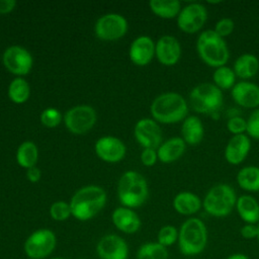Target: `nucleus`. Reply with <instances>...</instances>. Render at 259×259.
Listing matches in <instances>:
<instances>
[{
	"label": "nucleus",
	"instance_id": "obj_2",
	"mask_svg": "<svg viewBox=\"0 0 259 259\" xmlns=\"http://www.w3.org/2000/svg\"><path fill=\"white\" fill-rule=\"evenodd\" d=\"M153 119L166 124L176 123L186 118L188 105L184 97L176 92H165L158 95L150 106Z\"/></svg>",
	"mask_w": 259,
	"mask_h": 259
},
{
	"label": "nucleus",
	"instance_id": "obj_8",
	"mask_svg": "<svg viewBox=\"0 0 259 259\" xmlns=\"http://www.w3.org/2000/svg\"><path fill=\"white\" fill-rule=\"evenodd\" d=\"M57 246L56 234L50 229H37L27 236L23 251L29 259H47Z\"/></svg>",
	"mask_w": 259,
	"mask_h": 259
},
{
	"label": "nucleus",
	"instance_id": "obj_43",
	"mask_svg": "<svg viewBox=\"0 0 259 259\" xmlns=\"http://www.w3.org/2000/svg\"><path fill=\"white\" fill-rule=\"evenodd\" d=\"M49 259H66V258H63V257H52V258H49Z\"/></svg>",
	"mask_w": 259,
	"mask_h": 259
},
{
	"label": "nucleus",
	"instance_id": "obj_17",
	"mask_svg": "<svg viewBox=\"0 0 259 259\" xmlns=\"http://www.w3.org/2000/svg\"><path fill=\"white\" fill-rule=\"evenodd\" d=\"M155 56V42L148 35H140L130 46L128 57L137 66L148 65Z\"/></svg>",
	"mask_w": 259,
	"mask_h": 259
},
{
	"label": "nucleus",
	"instance_id": "obj_19",
	"mask_svg": "<svg viewBox=\"0 0 259 259\" xmlns=\"http://www.w3.org/2000/svg\"><path fill=\"white\" fill-rule=\"evenodd\" d=\"M250 149L251 142L248 136L245 134L233 136L225 148V159L231 165H239L246 159Z\"/></svg>",
	"mask_w": 259,
	"mask_h": 259
},
{
	"label": "nucleus",
	"instance_id": "obj_30",
	"mask_svg": "<svg viewBox=\"0 0 259 259\" xmlns=\"http://www.w3.org/2000/svg\"><path fill=\"white\" fill-rule=\"evenodd\" d=\"M169 253L166 247L158 242H148L139 247L136 259H168Z\"/></svg>",
	"mask_w": 259,
	"mask_h": 259
},
{
	"label": "nucleus",
	"instance_id": "obj_29",
	"mask_svg": "<svg viewBox=\"0 0 259 259\" xmlns=\"http://www.w3.org/2000/svg\"><path fill=\"white\" fill-rule=\"evenodd\" d=\"M7 95L9 99L16 104L24 103L28 100L30 95L29 84L22 77H16L9 83Z\"/></svg>",
	"mask_w": 259,
	"mask_h": 259
},
{
	"label": "nucleus",
	"instance_id": "obj_39",
	"mask_svg": "<svg viewBox=\"0 0 259 259\" xmlns=\"http://www.w3.org/2000/svg\"><path fill=\"white\" fill-rule=\"evenodd\" d=\"M240 234L243 238L250 240V239H257L258 236V226L254 224H246L240 230Z\"/></svg>",
	"mask_w": 259,
	"mask_h": 259
},
{
	"label": "nucleus",
	"instance_id": "obj_37",
	"mask_svg": "<svg viewBox=\"0 0 259 259\" xmlns=\"http://www.w3.org/2000/svg\"><path fill=\"white\" fill-rule=\"evenodd\" d=\"M246 132L251 138L259 140V108L255 109L248 117Z\"/></svg>",
	"mask_w": 259,
	"mask_h": 259
},
{
	"label": "nucleus",
	"instance_id": "obj_18",
	"mask_svg": "<svg viewBox=\"0 0 259 259\" xmlns=\"http://www.w3.org/2000/svg\"><path fill=\"white\" fill-rule=\"evenodd\" d=\"M233 100L245 108H256L259 106V86L248 82L241 81L231 89Z\"/></svg>",
	"mask_w": 259,
	"mask_h": 259
},
{
	"label": "nucleus",
	"instance_id": "obj_12",
	"mask_svg": "<svg viewBox=\"0 0 259 259\" xmlns=\"http://www.w3.org/2000/svg\"><path fill=\"white\" fill-rule=\"evenodd\" d=\"M207 19V10L200 3H190L181 8L177 16V26L185 33L199 31Z\"/></svg>",
	"mask_w": 259,
	"mask_h": 259
},
{
	"label": "nucleus",
	"instance_id": "obj_20",
	"mask_svg": "<svg viewBox=\"0 0 259 259\" xmlns=\"http://www.w3.org/2000/svg\"><path fill=\"white\" fill-rule=\"evenodd\" d=\"M111 221L114 227L124 234H135L142 226L138 213L125 206L116 207L111 213Z\"/></svg>",
	"mask_w": 259,
	"mask_h": 259
},
{
	"label": "nucleus",
	"instance_id": "obj_1",
	"mask_svg": "<svg viewBox=\"0 0 259 259\" xmlns=\"http://www.w3.org/2000/svg\"><path fill=\"white\" fill-rule=\"evenodd\" d=\"M105 190L98 185H87L78 189L70 200L72 217L78 221H89L99 213L106 203Z\"/></svg>",
	"mask_w": 259,
	"mask_h": 259
},
{
	"label": "nucleus",
	"instance_id": "obj_28",
	"mask_svg": "<svg viewBox=\"0 0 259 259\" xmlns=\"http://www.w3.org/2000/svg\"><path fill=\"white\" fill-rule=\"evenodd\" d=\"M237 183L246 191H259V167H243L237 174Z\"/></svg>",
	"mask_w": 259,
	"mask_h": 259
},
{
	"label": "nucleus",
	"instance_id": "obj_22",
	"mask_svg": "<svg viewBox=\"0 0 259 259\" xmlns=\"http://www.w3.org/2000/svg\"><path fill=\"white\" fill-rule=\"evenodd\" d=\"M181 136L187 145L199 144L204 136V127L200 118L196 115L187 116L181 125Z\"/></svg>",
	"mask_w": 259,
	"mask_h": 259
},
{
	"label": "nucleus",
	"instance_id": "obj_21",
	"mask_svg": "<svg viewBox=\"0 0 259 259\" xmlns=\"http://www.w3.org/2000/svg\"><path fill=\"white\" fill-rule=\"evenodd\" d=\"M186 144L179 137H173L160 145L157 149L158 159L165 164L175 162L185 152Z\"/></svg>",
	"mask_w": 259,
	"mask_h": 259
},
{
	"label": "nucleus",
	"instance_id": "obj_6",
	"mask_svg": "<svg viewBox=\"0 0 259 259\" xmlns=\"http://www.w3.org/2000/svg\"><path fill=\"white\" fill-rule=\"evenodd\" d=\"M237 195L232 186L226 183L213 185L205 194L202 206L204 210L215 218L229 215L236 207Z\"/></svg>",
	"mask_w": 259,
	"mask_h": 259
},
{
	"label": "nucleus",
	"instance_id": "obj_40",
	"mask_svg": "<svg viewBox=\"0 0 259 259\" xmlns=\"http://www.w3.org/2000/svg\"><path fill=\"white\" fill-rule=\"evenodd\" d=\"M40 177H41V171L36 166H33L31 168L26 169V178H27L28 181H30L32 183H35V182L39 181Z\"/></svg>",
	"mask_w": 259,
	"mask_h": 259
},
{
	"label": "nucleus",
	"instance_id": "obj_41",
	"mask_svg": "<svg viewBox=\"0 0 259 259\" xmlns=\"http://www.w3.org/2000/svg\"><path fill=\"white\" fill-rule=\"evenodd\" d=\"M15 6V0H0V14H7L11 12Z\"/></svg>",
	"mask_w": 259,
	"mask_h": 259
},
{
	"label": "nucleus",
	"instance_id": "obj_10",
	"mask_svg": "<svg viewBox=\"0 0 259 259\" xmlns=\"http://www.w3.org/2000/svg\"><path fill=\"white\" fill-rule=\"evenodd\" d=\"M126 19L117 13H107L100 16L95 22L94 30L98 38L102 40H116L127 31Z\"/></svg>",
	"mask_w": 259,
	"mask_h": 259
},
{
	"label": "nucleus",
	"instance_id": "obj_34",
	"mask_svg": "<svg viewBox=\"0 0 259 259\" xmlns=\"http://www.w3.org/2000/svg\"><path fill=\"white\" fill-rule=\"evenodd\" d=\"M40 122L42 125L53 128L58 126L62 121V114L61 112L54 107H48L41 111L39 116Z\"/></svg>",
	"mask_w": 259,
	"mask_h": 259
},
{
	"label": "nucleus",
	"instance_id": "obj_11",
	"mask_svg": "<svg viewBox=\"0 0 259 259\" xmlns=\"http://www.w3.org/2000/svg\"><path fill=\"white\" fill-rule=\"evenodd\" d=\"M2 63L4 67L13 75L22 77L27 75L33 64L31 54L23 47L10 46L2 55Z\"/></svg>",
	"mask_w": 259,
	"mask_h": 259
},
{
	"label": "nucleus",
	"instance_id": "obj_35",
	"mask_svg": "<svg viewBox=\"0 0 259 259\" xmlns=\"http://www.w3.org/2000/svg\"><path fill=\"white\" fill-rule=\"evenodd\" d=\"M227 128L234 136L243 135L247 130V120L240 115L231 116L227 121Z\"/></svg>",
	"mask_w": 259,
	"mask_h": 259
},
{
	"label": "nucleus",
	"instance_id": "obj_33",
	"mask_svg": "<svg viewBox=\"0 0 259 259\" xmlns=\"http://www.w3.org/2000/svg\"><path fill=\"white\" fill-rule=\"evenodd\" d=\"M178 241V230L172 225L163 226L157 235V242L164 247H169Z\"/></svg>",
	"mask_w": 259,
	"mask_h": 259
},
{
	"label": "nucleus",
	"instance_id": "obj_32",
	"mask_svg": "<svg viewBox=\"0 0 259 259\" xmlns=\"http://www.w3.org/2000/svg\"><path fill=\"white\" fill-rule=\"evenodd\" d=\"M50 217L56 222H64L72 215L70 203L65 200H57L53 202L49 209Z\"/></svg>",
	"mask_w": 259,
	"mask_h": 259
},
{
	"label": "nucleus",
	"instance_id": "obj_14",
	"mask_svg": "<svg viewBox=\"0 0 259 259\" xmlns=\"http://www.w3.org/2000/svg\"><path fill=\"white\" fill-rule=\"evenodd\" d=\"M134 136L143 148L158 149L162 144V131L153 118H141L134 127Z\"/></svg>",
	"mask_w": 259,
	"mask_h": 259
},
{
	"label": "nucleus",
	"instance_id": "obj_16",
	"mask_svg": "<svg viewBox=\"0 0 259 259\" xmlns=\"http://www.w3.org/2000/svg\"><path fill=\"white\" fill-rule=\"evenodd\" d=\"M155 56L164 66H174L181 57V46L173 35H163L155 44Z\"/></svg>",
	"mask_w": 259,
	"mask_h": 259
},
{
	"label": "nucleus",
	"instance_id": "obj_24",
	"mask_svg": "<svg viewBox=\"0 0 259 259\" xmlns=\"http://www.w3.org/2000/svg\"><path fill=\"white\" fill-rule=\"evenodd\" d=\"M233 70L236 76L241 79L253 78L259 71V60L253 54H243L236 59Z\"/></svg>",
	"mask_w": 259,
	"mask_h": 259
},
{
	"label": "nucleus",
	"instance_id": "obj_3",
	"mask_svg": "<svg viewBox=\"0 0 259 259\" xmlns=\"http://www.w3.org/2000/svg\"><path fill=\"white\" fill-rule=\"evenodd\" d=\"M117 197L122 206L136 208L149 197V187L145 177L136 171L124 172L117 183Z\"/></svg>",
	"mask_w": 259,
	"mask_h": 259
},
{
	"label": "nucleus",
	"instance_id": "obj_25",
	"mask_svg": "<svg viewBox=\"0 0 259 259\" xmlns=\"http://www.w3.org/2000/svg\"><path fill=\"white\" fill-rule=\"evenodd\" d=\"M236 209L240 218L247 224L259 222V203L251 195H242L237 198Z\"/></svg>",
	"mask_w": 259,
	"mask_h": 259
},
{
	"label": "nucleus",
	"instance_id": "obj_4",
	"mask_svg": "<svg viewBox=\"0 0 259 259\" xmlns=\"http://www.w3.org/2000/svg\"><path fill=\"white\" fill-rule=\"evenodd\" d=\"M196 51L201 61L213 68L226 66L230 57L226 40L218 35L213 29L204 30L198 35Z\"/></svg>",
	"mask_w": 259,
	"mask_h": 259
},
{
	"label": "nucleus",
	"instance_id": "obj_36",
	"mask_svg": "<svg viewBox=\"0 0 259 259\" xmlns=\"http://www.w3.org/2000/svg\"><path fill=\"white\" fill-rule=\"evenodd\" d=\"M234 29H235V22L232 18H229V17H224L220 19L215 23L213 28L214 32L223 38L230 35L234 31Z\"/></svg>",
	"mask_w": 259,
	"mask_h": 259
},
{
	"label": "nucleus",
	"instance_id": "obj_7",
	"mask_svg": "<svg viewBox=\"0 0 259 259\" xmlns=\"http://www.w3.org/2000/svg\"><path fill=\"white\" fill-rule=\"evenodd\" d=\"M189 101L194 111L214 114L223 105V92L214 84L204 82L192 88L189 94Z\"/></svg>",
	"mask_w": 259,
	"mask_h": 259
},
{
	"label": "nucleus",
	"instance_id": "obj_5",
	"mask_svg": "<svg viewBox=\"0 0 259 259\" xmlns=\"http://www.w3.org/2000/svg\"><path fill=\"white\" fill-rule=\"evenodd\" d=\"M207 243V230L204 223L197 218L186 220L178 231V246L185 256L201 253Z\"/></svg>",
	"mask_w": 259,
	"mask_h": 259
},
{
	"label": "nucleus",
	"instance_id": "obj_9",
	"mask_svg": "<svg viewBox=\"0 0 259 259\" xmlns=\"http://www.w3.org/2000/svg\"><path fill=\"white\" fill-rule=\"evenodd\" d=\"M97 120L95 109L87 104L71 107L64 115V123L69 132L75 135H83L89 132Z\"/></svg>",
	"mask_w": 259,
	"mask_h": 259
},
{
	"label": "nucleus",
	"instance_id": "obj_38",
	"mask_svg": "<svg viewBox=\"0 0 259 259\" xmlns=\"http://www.w3.org/2000/svg\"><path fill=\"white\" fill-rule=\"evenodd\" d=\"M158 160V155H157V150L156 149H151V148H144L142 153H141V161L142 164L151 167L156 164Z\"/></svg>",
	"mask_w": 259,
	"mask_h": 259
},
{
	"label": "nucleus",
	"instance_id": "obj_44",
	"mask_svg": "<svg viewBox=\"0 0 259 259\" xmlns=\"http://www.w3.org/2000/svg\"><path fill=\"white\" fill-rule=\"evenodd\" d=\"M257 240L259 242V225H258V236H257Z\"/></svg>",
	"mask_w": 259,
	"mask_h": 259
},
{
	"label": "nucleus",
	"instance_id": "obj_31",
	"mask_svg": "<svg viewBox=\"0 0 259 259\" xmlns=\"http://www.w3.org/2000/svg\"><path fill=\"white\" fill-rule=\"evenodd\" d=\"M212 80L213 84L221 90L232 89L236 84V74L233 69L227 66H222L215 68L212 74Z\"/></svg>",
	"mask_w": 259,
	"mask_h": 259
},
{
	"label": "nucleus",
	"instance_id": "obj_15",
	"mask_svg": "<svg viewBox=\"0 0 259 259\" xmlns=\"http://www.w3.org/2000/svg\"><path fill=\"white\" fill-rule=\"evenodd\" d=\"M94 150L98 158L108 163L121 161L126 153L123 142L113 136H104L98 139L95 143Z\"/></svg>",
	"mask_w": 259,
	"mask_h": 259
},
{
	"label": "nucleus",
	"instance_id": "obj_26",
	"mask_svg": "<svg viewBox=\"0 0 259 259\" xmlns=\"http://www.w3.org/2000/svg\"><path fill=\"white\" fill-rule=\"evenodd\" d=\"M38 159L37 146L31 141L21 143L16 150V162L25 169L35 166Z\"/></svg>",
	"mask_w": 259,
	"mask_h": 259
},
{
	"label": "nucleus",
	"instance_id": "obj_23",
	"mask_svg": "<svg viewBox=\"0 0 259 259\" xmlns=\"http://www.w3.org/2000/svg\"><path fill=\"white\" fill-rule=\"evenodd\" d=\"M202 206L200 198L191 191H181L173 199L174 209L182 215H191L196 213Z\"/></svg>",
	"mask_w": 259,
	"mask_h": 259
},
{
	"label": "nucleus",
	"instance_id": "obj_27",
	"mask_svg": "<svg viewBox=\"0 0 259 259\" xmlns=\"http://www.w3.org/2000/svg\"><path fill=\"white\" fill-rule=\"evenodd\" d=\"M149 6L155 15L164 19L177 17L181 10V4L177 0H151Z\"/></svg>",
	"mask_w": 259,
	"mask_h": 259
},
{
	"label": "nucleus",
	"instance_id": "obj_42",
	"mask_svg": "<svg viewBox=\"0 0 259 259\" xmlns=\"http://www.w3.org/2000/svg\"><path fill=\"white\" fill-rule=\"evenodd\" d=\"M226 259H250V258L247 255L243 254V253H235V254L230 255Z\"/></svg>",
	"mask_w": 259,
	"mask_h": 259
},
{
	"label": "nucleus",
	"instance_id": "obj_13",
	"mask_svg": "<svg viewBox=\"0 0 259 259\" xmlns=\"http://www.w3.org/2000/svg\"><path fill=\"white\" fill-rule=\"evenodd\" d=\"M95 250L99 259H127L130 253L125 240L115 234H107L101 237Z\"/></svg>",
	"mask_w": 259,
	"mask_h": 259
}]
</instances>
